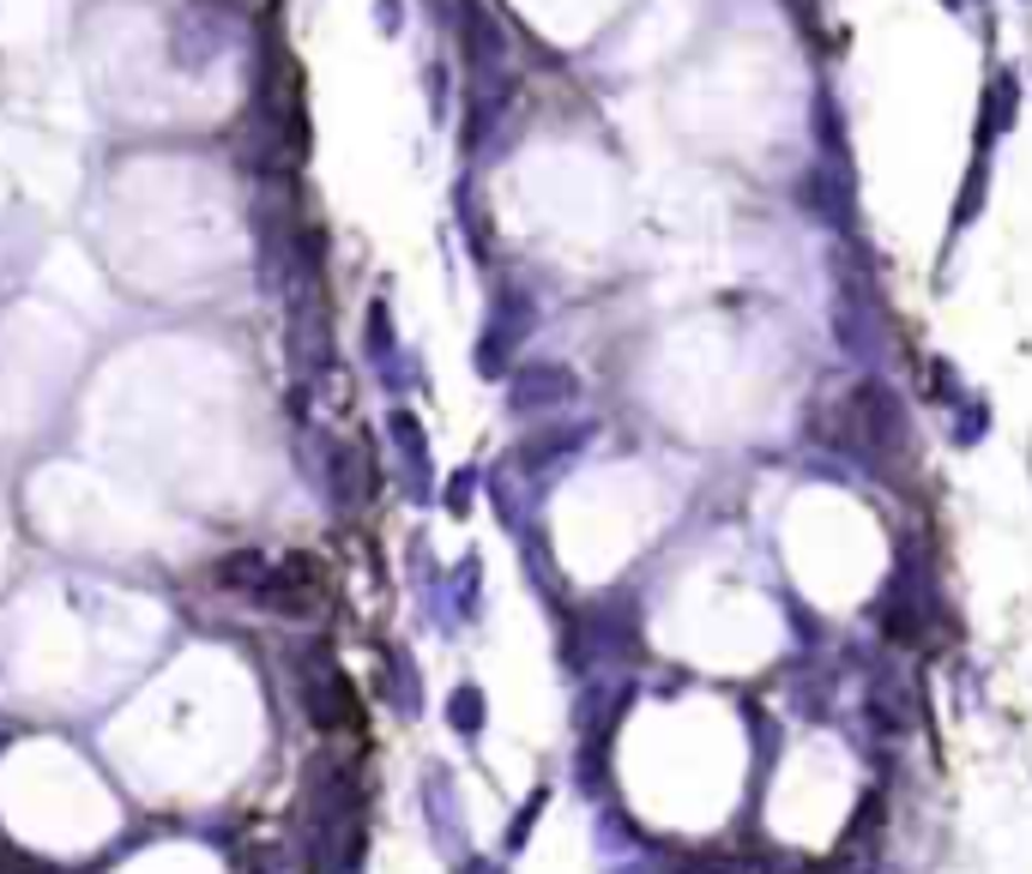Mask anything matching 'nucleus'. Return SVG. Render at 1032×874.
Here are the masks:
<instances>
[{
  "instance_id": "nucleus-1",
  "label": "nucleus",
  "mask_w": 1032,
  "mask_h": 874,
  "mask_svg": "<svg viewBox=\"0 0 1032 874\" xmlns=\"http://www.w3.org/2000/svg\"><path fill=\"white\" fill-rule=\"evenodd\" d=\"M465 49H472V61H495V54H502V31H495V19L484 7H477V0H465Z\"/></svg>"
},
{
  "instance_id": "nucleus-2",
  "label": "nucleus",
  "mask_w": 1032,
  "mask_h": 874,
  "mask_svg": "<svg viewBox=\"0 0 1032 874\" xmlns=\"http://www.w3.org/2000/svg\"><path fill=\"white\" fill-rule=\"evenodd\" d=\"M375 24L381 31H398V0H375Z\"/></svg>"
}]
</instances>
